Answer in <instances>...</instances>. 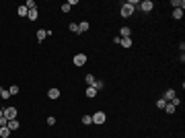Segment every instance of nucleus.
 Masks as SVG:
<instances>
[{
  "label": "nucleus",
  "instance_id": "f257e3e1",
  "mask_svg": "<svg viewBox=\"0 0 185 138\" xmlns=\"http://www.w3.org/2000/svg\"><path fill=\"white\" fill-rule=\"evenodd\" d=\"M2 113H4L6 120H17V107H12V105H6L2 109Z\"/></svg>",
  "mask_w": 185,
  "mask_h": 138
},
{
  "label": "nucleus",
  "instance_id": "f03ea898",
  "mask_svg": "<svg viewBox=\"0 0 185 138\" xmlns=\"http://www.w3.org/2000/svg\"><path fill=\"white\" fill-rule=\"evenodd\" d=\"M105 120H107V113L105 111H97V113H92V124H105Z\"/></svg>",
  "mask_w": 185,
  "mask_h": 138
},
{
  "label": "nucleus",
  "instance_id": "7ed1b4c3",
  "mask_svg": "<svg viewBox=\"0 0 185 138\" xmlns=\"http://www.w3.org/2000/svg\"><path fill=\"white\" fill-rule=\"evenodd\" d=\"M132 15H134V6H132L130 2H124V6H121V17L128 19V17H132Z\"/></svg>",
  "mask_w": 185,
  "mask_h": 138
},
{
  "label": "nucleus",
  "instance_id": "20e7f679",
  "mask_svg": "<svg viewBox=\"0 0 185 138\" xmlns=\"http://www.w3.org/2000/svg\"><path fill=\"white\" fill-rule=\"evenodd\" d=\"M138 6H140L144 12H150L152 8H154V2H152V0H142V2L140 4H138Z\"/></svg>",
  "mask_w": 185,
  "mask_h": 138
},
{
  "label": "nucleus",
  "instance_id": "39448f33",
  "mask_svg": "<svg viewBox=\"0 0 185 138\" xmlns=\"http://www.w3.org/2000/svg\"><path fill=\"white\" fill-rule=\"evenodd\" d=\"M175 97H177V93H175V91H173V89H167V91H165V95L160 97V99H165V101L169 103V101H173Z\"/></svg>",
  "mask_w": 185,
  "mask_h": 138
},
{
  "label": "nucleus",
  "instance_id": "423d86ee",
  "mask_svg": "<svg viewBox=\"0 0 185 138\" xmlns=\"http://www.w3.org/2000/svg\"><path fill=\"white\" fill-rule=\"evenodd\" d=\"M86 64V56L84 54H76L74 56V66H84Z\"/></svg>",
  "mask_w": 185,
  "mask_h": 138
},
{
  "label": "nucleus",
  "instance_id": "0eeeda50",
  "mask_svg": "<svg viewBox=\"0 0 185 138\" xmlns=\"http://www.w3.org/2000/svg\"><path fill=\"white\" fill-rule=\"evenodd\" d=\"M119 37H121V39H126V37H132V29H130V27H121V31H119Z\"/></svg>",
  "mask_w": 185,
  "mask_h": 138
},
{
  "label": "nucleus",
  "instance_id": "6e6552de",
  "mask_svg": "<svg viewBox=\"0 0 185 138\" xmlns=\"http://www.w3.org/2000/svg\"><path fill=\"white\" fill-rule=\"evenodd\" d=\"M48 97L50 99H60V89H50L48 91Z\"/></svg>",
  "mask_w": 185,
  "mask_h": 138
},
{
  "label": "nucleus",
  "instance_id": "1a4fd4ad",
  "mask_svg": "<svg viewBox=\"0 0 185 138\" xmlns=\"http://www.w3.org/2000/svg\"><path fill=\"white\" fill-rule=\"evenodd\" d=\"M19 126H21V124H19L17 120H8V124H6V128H8L10 132H12V130H19Z\"/></svg>",
  "mask_w": 185,
  "mask_h": 138
},
{
  "label": "nucleus",
  "instance_id": "9d476101",
  "mask_svg": "<svg viewBox=\"0 0 185 138\" xmlns=\"http://www.w3.org/2000/svg\"><path fill=\"white\" fill-rule=\"evenodd\" d=\"M88 27H90V23H86V21L78 23V33H84V31H88Z\"/></svg>",
  "mask_w": 185,
  "mask_h": 138
},
{
  "label": "nucleus",
  "instance_id": "9b49d317",
  "mask_svg": "<svg viewBox=\"0 0 185 138\" xmlns=\"http://www.w3.org/2000/svg\"><path fill=\"white\" fill-rule=\"evenodd\" d=\"M171 6H175V8H181V10H183V6H185V0H171Z\"/></svg>",
  "mask_w": 185,
  "mask_h": 138
},
{
  "label": "nucleus",
  "instance_id": "f8f14e48",
  "mask_svg": "<svg viewBox=\"0 0 185 138\" xmlns=\"http://www.w3.org/2000/svg\"><path fill=\"white\" fill-rule=\"evenodd\" d=\"M37 17H39L37 8H33V10H29V12H27V19H29V21H37Z\"/></svg>",
  "mask_w": 185,
  "mask_h": 138
},
{
  "label": "nucleus",
  "instance_id": "ddd939ff",
  "mask_svg": "<svg viewBox=\"0 0 185 138\" xmlns=\"http://www.w3.org/2000/svg\"><path fill=\"white\" fill-rule=\"evenodd\" d=\"M84 95H86V97H88V99H92V97H95V95H97V89H95V87H88V89H86V93H84Z\"/></svg>",
  "mask_w": 185,
  "mask_h": 138
},
{
  "label": "nucleus",
  "instance_id": "4468645a",
  "mask_svg": "<svg viewBox=\"0 0 185 138\" xmlns=\"http://www.w3.org/2000/svg\"><path fill=\"white\" fill-rule=\"evenodd\" d=\"M173 19H175V21L183 19V10H181V8H173Z\"/></svg>",
  "mask_w": 185,
  "mask_h": 138
},
{
  "label": "nucleus",
  "instance_id": "2eb2a0df",
  "mask_svg": "<svg viewBox=\"0 0 185 138\" xmlns=\"http://www.w3.org/2000/svg\"><path fill=\"white\" fill-rule=\"evenodd\" d=\"M17 12H19V17H27V12H29V8H27L25 4H23V6H19V8H17Z\"/></svg>",
  "mask_w": 185,
  "mask_h": 138
},
{
  "label": "nucleus",
  "instance_id": "dca6fc26",
  "mask_svg": "<svg viewBox=\"0 0 185 138\" xmlns=\"http://www.w3.org/2000/svg\"><path fill=\"white\" fill-rule=\"evenodd\" d=\"M84 80H86V85H88V87H92V85H95V83H97V78H95V74H86V78H84Z\"/></svg>",
  "mask_w": 185,
  "mask_h": 138
},
{
  "label": "nucleus",
  "instance_id": "f3484780",
  "mask_svg": "<svg viewBox=\"0 0 185 138\" xmlns=\"http://www.w3.org/2000/svg\"><path fill=\"white\" fill-rule=\"evenodd\" d=\"M119 43L124 45V48H126V50H130V48H132V37H126V39H121Z\"/></svg>",
  "mask_w": 185,
  "mask_h": 138
},
{
  "label": "nucleus",
  "instance_id": "a211bd4d",
  "mask_svg": "<svg viewBox=\"0 0 185 138\" xmlns=\"http://www.w3.org/2000/svg\"><path fill=\"white\" fill-rule=\"evenodd\" d=\"M45 37H48V31H45V29H39V31H37V41H43Z\"/></svg>",
  "mask_w": 185,
  "mask_h": 138
},
{
  "label": "nucleus",
  "instance_id": "6ab92c4d",
  "mask_svg": "<svg viewBox=\"0 0 185 138\" xmlns=\"http://www.w3.org/2000/svg\"><path fill=\"white\" fill-rule=\"evenodd\" d=\"M175 109H177V107H175L173 103H167V105H165V111L169 113V116H173V113H175Z\"/></svg>",
  "mask_w": 185,
  "mask_h": 138
},
{
  "label": "nucleus",
  "instance_id": "aec40b11",
  "mask_svg": "<svg viewBox=\"0 0 185 138\" xmlns=\"http://www.w3.org/2000/svg\"><path fill=\"white\" fill-rule=\"evenodd\" d=\"M0 136H2V138H8V136H10V130H8L6 126H4V128H0Z\"/></svg>",
  "mask_w": 185,
  "mask_h": 138
},
{
  "label": "nucleus",
  "instance_id": "412c9836",
  "mask_svg": "<svg viewBox=\"0 0 185 138\" xmlns=\"http://www.w3.org/2000/svg\"><path fill=\"white\" fill-rule=\"evenodd\" d=\"M82 124H84V126L92 124V116H82Z\"/></svg>",
  "mask_w": 185,
  "mask_h": 138
},
{
  "label": "nucleus",
  "instance_id": "4be33fe9",
  "mask_svg": "<svg viewBox=\"0 0 185 138\" xmlns=\"http://www.w3.org/2000/svg\"><path fill=\"white\" fill-rule=\"evenodd\" d=\"M68 29H70L72 33H78V23H70V25H68Z\"/></svg>",
  "mask_w": 185,
  "mask_h": 138
},
{
  "label": "nucleus",
  "instance_id": "5701e85b",
  "mask_svg": "<svg viewBox=\"0 0 185 138\" xmlns=\"http://www.w3.org/2000/svg\"><path fill=\"white\" fill-rule=\"evenodd\" d=\"M25 6H27L29 10H33V8H37V4L33 2V0H27V2H25Z\"/></svg>",
  "mask_w": 185,
  "mask_h": 138
},
{
  "label": "nucleus",
  "instance_id": "b1692460",
  "mask_svg": "<svg viewBox=\"0 0 185 138\" xmlns=\"http://www.w3.org/2000/svg\"><path fill=\"white\" fill-rule=\"evenodd\" d=\"M92 87H95L97 91H101V89L105 87V80H97V83H95V85H92Z\"/></svg>",
  "mask_w": 185,
  "mask_h": 138
},
{
  "label": "nucleus",
  "instance_id": "393cba45",
  "mask_svg": "<svg viewBox=\"0 0 185 138\" xmlns=\"http://www.w3.org/2000/svg\"><path fill=\"white\" fill-rule=\"evenodd\" d=\"M8 93H10V95H17V93H19V87H17V85L8 87Z\"/></svg>",
  "mask_w": 185,
  "mask_h": 138
},
{
  "label": "nucleus",
  "instance_id": "a878e982",
  "mask_svg": "<svg viewBox=\"0 0 185 138\" xmlns=\"http://www.w3.org/2000/svg\"><path fill=\"white\" fill-rule=\"evenodd\" d=\"M165 105H167L165 99H158V101H156V107H158V109H165Z\"/></svg>",
  "mask_w": 185,
  "mask_h": 138
},
{
  "label": "nucleus",
  "instance_id": "bb28decb",
  "mask_svg": "<svg viewBox=\"0 0 185 138\" xmlns=\"http://www.w3.org/2000/svg\"><path fill=\"white\" fill-rule=\"evenodd\" d=\"M60 8H62V12H70V8H72V6H70V4H68V2H64V4H62Z\"/></svg>",
  "mask_w": 185,
  "mask_h": 138
},
{
  "label": "nucleus",
  "instance_id": "cd10ccee",
  "mask_svg": "<svg viewBox=\"0 0 185 138\" xmlns=\"http://www.w3.org/2000/svg\"><path fill=\"white\" fill-rule=\"evenodd\" d=\"M0 97H2V99H8V97H10V93H8V89H2V93H0Z\"/></svg>",
  "mask_w": 185,
  "mask_h": 138
},
{
  "label": "nucleus",
  "instance_id": "c85d7f7f",
  "mask_svg": "<svg viewBox=\"0 0 185 138\" xmlns=\"http://www.w3.org/2000/svg\"><path fill=\"white\" fill-rule=\"evenodd\" d=\"M56 122H58V120H56V118H54V116H50V118H48V126H54V124H56Z\"/></svg>",
  "mask_w": 185,
  "mask_h": 138
},
{
  "label": "nucleus",
  "instance_id": "c756f323",
  "mask_svg": "<svg viewBox=\"0 0 185 138\" xmlns=\"http://www.w3.org/2000/svg\"><path fill=\"white\" fill-rule=\"evenodd\" d=\"M6 124H8V120H6V118H4V116H2V118H0V128H4V126H6Z\"/></svg>",
  "mask_w": 185,
  "mask_h": 138
},
{
  "label": "nucleus",
  "instance_id": "7c9ffc66",
  "mask_svg": "<svg viewBox=\"0 0 185 138\" xmlns=\"http://www.w3.org/2000/svg\"><path fill=\"white\" fill-rule=\"evenodd\" d=\"M169 103H173V105L177 107V105H181V99H179V97H175V99H173V101H169Z\"/></svg>",
  "mask_w": 185,
  "mask_h": 138
},
{
  "label": "nucleus",
  "instance_id": "2f4dec72",
  "mask_svg": "<svg viewBox=\"0 0 185 138\" xmlns=\"http://www.w3.org/2000/svg\"><path fill=\"white\" fill-rule=\"evenodd\" d=\"M2 116H4V113H2V109H0V118H2Z\"/></svg>",
  "mask_w": 185,
  "mask_h": 138
},
{
  "label": "nucleus",
  "instance_id": "473e14b6",
  "mask_svg": "<svg viewBox=\"0 0 185 138\" xmlns=\"http://www.w3.org/2000/svg\"><path fill=\"white\" fill-rule=\"evenodd\" d=\"M0 93H2V87H0Z\"/></svg>",
  "mask_w": 185,
  "mask_h": 138
}]
</instances>
